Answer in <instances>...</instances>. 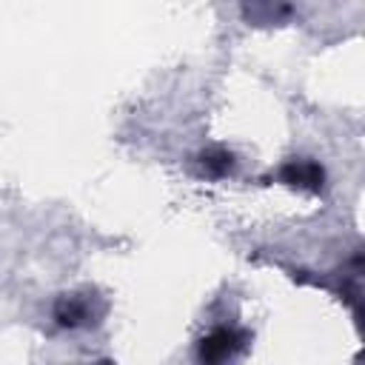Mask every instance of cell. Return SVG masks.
Returning <instances> with one entry per match:
<instances>
[{
  "label": "cell",
  "instance_id": "6da1fadb",
  "mask_svg": "<svg viewBox=\"0 0 365 365\" xmlns=\"http://www.w3.org/2000/svg\"><path fill=\"white\" fill-rule=\"evenodd\" d=\"M237 345H240L237 342V334L222 328V331L211 334L208 339H202V359H225V356L234 354Z\"/></svg>",
  "mask_w": 365,
  "mask_h": 365
},
{
  "label": "cell",
  "instance_id": "7a4b0ae2",
  "mask_svg": "<svg viewBox=\"0 0 365 365\" xmlns=\"http://www.w3.org/2000/svg\"><path fill=\"white\" fill-rule=\"evenodd\" d=\"M57 319H60L63 325H77V322L88 319V305H86L83 299H77V297H68V299L63 302V308L57 311Z\"/></svg>",
  "mask_w": 365,
  "mask_h": 365
}]
</instances>
